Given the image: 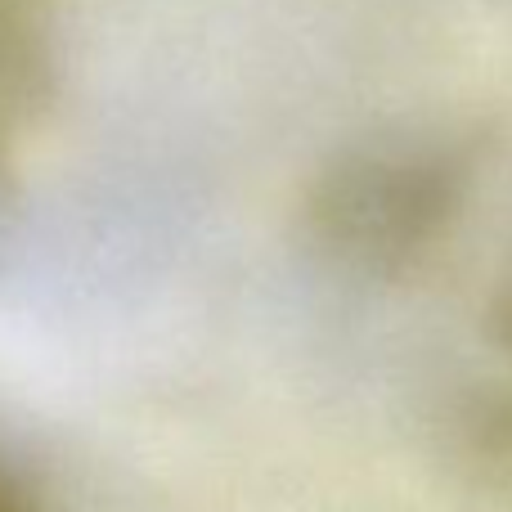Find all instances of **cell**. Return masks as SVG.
Masks as SVG:
<instances>
[{
  "label": "cell",
  "mask_w": 512,
  "mask_h": 512,
  "mask_svg": "<svg viewBox=\"0 0 512 512\" xmlns=\"http://www.w3.org/2000/svg\"><path fill=\"white\" fill-rule=\"evenodd\" d=\"M468 162L445 149H355L328 162L306 194V230L333 261L396 274L459 216Z\"/></svg>",
  "instance_id": "6da1fadb"
},
{
  "label": "cell",
  "mask_w": 512,
  "mask_h": 512,
  "mask_svg": "<svg viewBox=\"0 0 512 512\" xmlns=\"http://www.w3.org/2000/svg\"><path fill=\"white\" fill-rule=\"evenodd\" d=\"M0 512H36L32 495H27V486H23V477H18L5 459H0Z\"/></svg>",
  "instance_id": "7a4b0ae2"
},
{
  "label": "cell",
  "mask_w": 512,
  "mask_h": 512,
  "mask_svg": "<svg viewBox=\"0 0 512 512\" xmlns=\"http://www.w3.org/2000/svg\"><path fill=\"white\" fill-rule=\"evenodd\" d=\"M495 337L512 351V283L499 292V301H495Z\"/></svg>",
  "instance_id": "3957f363"
}]
</instances>
